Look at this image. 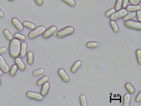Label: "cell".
Returning a JSON list of instances; mask_svg holds the SVG:
<instances>
[{"label":"cell","mask_w":141,"mask_h":106,"mask_svg":"<svg viewBox=\"0 0 141 106\" xmlns=\"http://www.w3.org/2000/svg\"><path fill=\"white\" fill-rule=\"evenodd\" d=\"M21 42L19 39H13L9 43V53L11 58L15 59L19 57L20 55V50H21Z\"/></svg>","instance_id":"obj_1"},{"label":"cell","mask_w":141,"mask_h":106,"mask_svg":"<svg viewBox=\"0 0 141 106\" xmlns=\"http://www.w3.org/2000/svg\"><path fill=\"white\" fill-rule=\"evenodd\" d=\"M74 27L71 26H69L66 27V28H64L60 30L56 34V36L59 39H62V38H64L66 36H69V35H71L74 33Z\"/></svg>","instance_id":"obj_2"},{"label":"cell","mask_w":141,"mask_h":106,"mask_svg":"<svg viewBox=\"0 0 141 106\" xmlns=\"http://www.w3.org/2000/svg\"><path fill=\"white\" fill-rule=\"evenodd\" d=\"M45 30H46V29H45V26H38V27L35 28V29L32 30V31L29 33V35H28L29 39H35V38L38 37V36H39L40 35L43 34V33L45 32Z\"/></svg>","instance_id":"obj_3"},{"label":"cell","mask_w":141,"mask_h":106,"mask_svg":"<svg viewBox=\"0 0 141 106\" xmlns=\"http://www.w3.org/2000/svg\"><path fill=\"white\" fill-rule=\"evenodd\" d=\"M124 26L127 28L131 29L137 30V31L141 30V23L139 21H132V20L124 21Z\"/></svg>","instance_id":"obj_4"},{"label":"cell","mask_w":141,"mask_h":106,"mask_svg":"<svg viewBox=\"0 0 141 106\" xmlns=\"http://www.w3.org/2000/svg\"><path fill=\"white\" fill-rule=\"evenodd\" d=\"M128 13V11L126 10V9H121L120 10L117 11V12H115L113 15L109 17V19L111 21H117V20H119L120 19L124 17Z\"/></svg>","instance_id":"obj_5"},{"label":"cell","mask_w":141,"mask_h":106,"mask_svg":"<svg viewBox=\"0 0 141 106\" xmlns=\"http://www.w3.org/2000/svg\"><path fill=\"white\" fill-rule=\"evenodd\" d=\"M26 96L29 99H32L36 101H42L44 98V96H42L41 94H38V93L33 92H27Z\"/></svg>","instance_id":"obj_6"},{"label":"cell","mask_w":141,"mask_h":106,"mask_svg":"<svg viewBox=\"0 0 141 106\" xmlns=\"http://www.w3.org/2000/svg\"><path fill=\"white\" fill-rule=\"evenodd\" d=\"M56 31H57L56 26H50V28L48 29L47 30H45V31L43 33V34H42V37H43L44 39H48L50 36H52Z\"/></svg>","instance_id":"obj_7"},{"label":"cell","mask_w":141,"mask_h":106,"mask_svg":"<svg viewBox=\"0 0 141 106\" xmlns=\"http://www.w3.org/2000/svg\"><path fill=\"white\" fill-rule=\"evenodd\" d=\"M58 74L59 76L60 77V78H61L62 80L64 82L67 83L70 81V76L68 75V74L66 72V71H65L64 69H58Z\"/></svg>","instance_id":"obj_8"},{"label":"cell","mask_w":141,"mask_h":106,"mask_svg":"<svg viewBox=\"0 0 141 106\" xmlns=\"http://www.w3.org/2000/svg\"><path fill=\"white\" fill-rule=\"evenodd\" d=\"M0 69L3 72V73H7L9 71V68L7 64L6 63V60L0 55Z\"/></svg>","instance_id":"obj_9"},{"label":"cell","mask_w":141,"mask_h":106,"mask_svg":"<svg viewBox=\"0 0 141 106\" xmlns=\"http://www.w3.org/2000/svg\"><path fill=\"white\" fill-rule=\"evenodd\" d=\"M11 23H12L13 25L19 31H23L24 26L23 25V24L20 22L18 19L15 18V17H13V18H12V19H11Z\"/></svg>","instance_id":"obj_10"},{"label":"cell","mask_w":141,"mask_h":106,"mask_svg":"<svg viewBox=\"0 0 141 106\" xmlns=\"http://www.w3.org/2000/svg\"><path fill=\"white\" fill-rule=\"evenodd\" d=\"M15 64L17 65V68L20 71H24L26 68V66H25V63L23 62L21 59L19 57H17L15 59Z\"/></svg>","instance_id":"obj_11"},{"label":"cell","mask_w":141,"mask_h":106,"mask_svg":"<svg viewBox=\"0 0 141 106\" xmlns=\"http://www.w3.org/2000/svg\"><path fill=\"white\" fill-rule=\"evenodd\" d=\"M82 64V61H80V60H77V61H75V62H74V64L72 65V66L71 67V69H70L71 72L75 74V73L78 70V69L81 67Z\"/></svg>","instance_id":"obj_12"},{"label":"cell","mask_w":141,"mask_h":106,"mask_svg":"<svg viewBox=\"0 0 141 106\" xmlns=\"http://www.w3.org/2000/svg\"><path fill=\"white\" fill-rule=\"evenodd\" d=\"M49 89H50V84L48 82H45V84L42 85V88L41 90V94L42 96H46L47 95Z\"/></svg>","instance_id":"obj_13"},{"label":"cell","mask_w":141,"mask_h":106,"mask_svg":"<svg viewBox=\"0 0 141 106\" xmlns=\"http://www.w3.org/2000/svg\"><path fill=\"white\" fill-rule=\"evenodd\" d=\"M27 45L26 43H23L21 45V50H20V56L21 58H25L27 55Z\"/></svg>","instance_id":"obj_14"},{"label":"cell","mask_w":141,"mask_h":106,"mask_svg":"<svg viewBox=\"0 0 141 106\" xmlns=\"http://www.w3.org/2000/svg\"><path fill=\"white\" fill-rule=\"evenodd\" d=\"M128 12H137L138 10H140V6H138V5H131V6H128L126 8Z\"/></svg>","instance_id":"obj_15"},{"label":"cell","mask_w":141,"mask_h":106,"mask_svg":"<svg viewBox=\"0 0 141 106\" xmlns=\"http://www.w3.org/2000/svg\"><path fill=\"white\" fill-rule=\"evenodd\" d=\"M131 94H126L124 96V98H123V106H129L131 103Z\"/></svg>","instance_id":"obj_16"},{"label":"cell","mask_w":141,"mask_h":106,"mask_svg":"<svg viewBox=\"0 0 141 106\" xmlns=\"http://www.w3.org/2000/svg\"><path fill=\"white\" fill-rule=\"evenodd\" d=\"M27 63L29 65H32L34 62V55L32 51H29L27 53Z\"/></svg>","instance_id":"obj_17"},{"label":"cell","mask_w":141,"mask_h":106,"mask_svg":"<svg viewBox=\"0 0 141 106\" xmlns=\"http://www.w3.org/2000/svg\"><path fill=\"white\" fill-rule=\"evenodd\" d=\"M124 87H125V89L128 91L129 94H134V92H135V89H134V88L133 87V86L132 85L131 83H127L124 85Z\"/></svg>","instance_id":"obj_18"},{"label":"cell","mask_w":141,"mask_h":106,"mask_svg":"<svg viewBox=\"0 0 141 106\" xmlns=\"http://www.w3.org/2000/svg\"><path fill=\"white\" fill-rule=\"evenodd\" d=\"M48 77L47 76H43L42 78H40L37 82H36V85L39 86H42L45 82L48 81Z\"/></svg>","instance_id":"obj_19"},{"label":"cell","mask_w":141,"mask_h":106,"mask_svg":"<svg viewBox=\"0 0 141 106\" xmlns=\"http://www.w3.org/2000/svg\"><path fill=\"white\" fill-rule=\"evenodd\" d=\"M17 70H18V68H17V65L16 64H13V65L11 66V69L9 70V76L11 77H13L15 76L16 73H17Z\"/></svg>","instance_id":"obj_20"},{"label":"cell","mask_w":141,"mask_h":106,"mask_svg":"<svg viewBox=\"0 0 141 106\" xmlns=\"http://www.w3.org/2000/svg\"><path fill=\"white\" fill-rule=\"evenodd\" d=\"M136 17V12H130V13H127L124 17H123V21H129V20H131L132 19H133L134 17Z\"/></svg>","instance_id":"obj_21"},{"label":"cell","mask_w":141,"mask_h":106,"mask_svg":"<svg viewBox=\"0 0 141 106\" xmlns=\"http://www.w3.org/2000/svg\"><path fill=\"white\" fill-rule=\"evenodd\" d=\"M109 23H110L112 29H113V31H114L115 33H118L119 31V26H118L117 24L116 23V22L115 21H111V20L110 22H109Z\"/></svg>","instance_id":"obj_22"},{"label":"cell","mask_w":141,"mask_h":106,"mask_svg":"<svg viewBox=\"0 0 141 106\" xmlns=\"http://www.w3.org/2000/svg\"><path fill=\"white\" fill-rule=\"evenodd\" d=\"M23 25L24 26H25V27H27V29H29L31 30H33L36 28V26H35V24L29 22V21H24Z\"/></svg>","instance_id":"obj_23"},{"label":"cell","mask_w":141,"mask_h":106,"mask_svg":"<svg viewBox=\"0 0 141 106\" xmlns=\"http://www.w3.org/2000/svg\"><path fill=\"white\" fill-rule=\"evenodd\" d=\"M80 104L82 106H87L88 105V103L86 101V98L84 94H82L80 96Z\"/></svg>","instance_id":"obj_24"},{"label":"cell","mask_w":141,"mask_h":106,"mask_svg":"<svg viewBox=\"0 0 141 106\" xmlns=\"http://www.w3.org/2000/svg\"><path fill=\"white\" fill-rule=\"evenodd\" d=\"M62 2H63L64 3H65L68 6L72 7H75V4H76L75 0H62Z\"/></svg>","instance_id":"obj_25"},{"label":"cell","mask_w":141,"mask_h":106,"mask_svg":"<svg viewBox=\"0 0 141 106\" xmlns=\"http://www.w3.org/2000/svg\"><path fill=\"white\" fill-rule=\"evenodd\" d=\"M3 35H5V36H6V37L7 38V40H9V41H11V40H12V39H13V38L12 35H11V34L10 33V32L7 29L3 30Z\"/></svg>","instance_id":"obj_26"},{"label":"cell","mask_w":141,"mask_h":106,"mask_svg":"<svg viewBox=\"0 0 141 106\" xmlns=\"http://www.w3.org/2000/svg\"><path fill=\"white\" fill-rule=\"evenodd\" d=\"M122 3H123V0H116V3L115 5V11H119L121 9L122 7Z\"/></svg>","instance_id":"obj_27"},{"label":"cell","mask_w":141,"mask_h":106,"mask_svg":"<svg viewBox=\"0 0 141 106\" xmlns=\"http://www.w3.org/2000/svg\"><path fill=\"white\" fill-rule=\"evenodd\" d=\"M44 72H45V70L42 68H40L32 72V75H33V76L36 77L38 76L41 75V74H43Z\"/></svg>","instance_id":"obj_28"},{"label":"cell","mask_w":141,"mask_h":106,"mask_svg":"<svg viewBox=\"0 0 141 106\" xmlns=\"http://www.w3.org/2000/svg\"><path fill=\"white\" fill-rule=\"evenodd\" d=\"M86 46L89 49H95L98 46V43L96 42H89L86 44Z\"/></svg>","instance_id":"obj_29"},{"label":"cell","mask_w":141,"mask_h":106,"mask_svg":"<svg viewBox=\"0 0 141 106\" xmlns=\"http://www.w3.org/2000/svg\"><path fill=\"white\" fill-rule=\"evenodd\" d=\"M136 57H137V62H138V64L140 65L141 64V50L138 49L136 50Z\"/></svg>","instance_id":"obj_30"},{"label":"cell","mask_w":141,"mask_h":106,"mask_svg":"<svg viewBox=\"0 0 141 106\" xmlns=\"http://www.w3.org/2000/svg\"><path fill=\"white\" fill-rule=\"evenodd\" d=\"M14 36L15 39H19V41H25L26 40V36L19 33H15Z\"/></svg>","instance_id":"obj_31"},{"label":"cell","mask_w":141,"mask_h":106,"mask_svg":"<svg viewBox=\"0 0 141 106\" xmlns=\"http://www.w3.org/2000/svg\"><path fill=\"white\" fill-rule=\"evenodd\" d=\"M115 12V9H111L110 10H108V11H106V13H105V16L107 17H109L111 15H113Z\"/></svg>","instance_id":"obj_32"},{"label":"cell","mask_w":141,"mask_h":106,"mask_svg":"<svg viewBox=\"0 0 141 106\" xmlns=\"http://www.w3.org/2000/svg\"><path fill=\"white\" fill-rule=\"evenodd\" d=\"M140 1L141 0H129V3L131 5H134V6L139 4L140 3Z\"/></svg>","instance_id":"obj_33"},{"label":"cell","mask_w":141,"mask_h":106,"mask_svg":"<svg viewBox=\"0 0 141 106\" xmlns=\"http://www.w3.org/2000/svg\"><path fill=\"white\" fill-rule=\"evenodd\" d=\"M129 0H123V3H122V7L123 9H126L127 7L129 5Z\"/></svg>","instance_id":"obj_34"},{"label":"cell","mask_w":141,"mask_h":106,"mask_svg":"<svg viewBox=\"0 0 141 106\" xmlns=\"http://www.w3.org/2000/svg\"><path fill=\"white\" fill-rule=\"evenodd\" d=\"M136 16H137L138 21L140 22L141 21V11H140V10H138V11H137V12H136Z\"/></svg>","instance_id":"obj_35"},{"label":"cell","mask_w":141,"mask_h":106,"mask_svg":"<svg viewBox=\"0 0 141 106\" xmlns=\"http://www.w3.org/2000/svg\"><path fill=\"white\" fill-rule=\"evenodd\" d=\"M36 6H42L43 4V0H34Z\"/></svg>","instance_id":"obj_36"},{"label":"cell","mask_w":141,"mask_h":106,"mask_svg":"<svg viewBox=\"0 0 141 106\" xmlns=\"http://www.w3.org/2000/svg\"><path fill=\"white\" fill-rule=\"evenodd\" d=\"M135 100H136V102H137V103H139V102H140V101H141V92H139V93L138 94L137 96L136 97Z\"/></svg>","instance_id":"obj_37"},{"label":"cell","mask_w":141,"mask_h":106,"mask_svg":"<svg viewBox=\"0 0 141 106\" xmlns=\"http://www.w3.org/2000/svg\"><path fill=\"white\" fill-rule=\"evenodd\" d=\"M7 50V48H6V47L0 48V55H2V54H3V53L6 52Z\"/></svg>","instance_id":"obj_38"},{"label":"cell","mask_w":141,"mask_h":106,"mask_svg":"<svg viewBox=\"0 0 141 106\" xmlns=\"http://www.w3.org/2000/svg\"><path fill=\"white\" fill-rule=\"evenodd\" d=\"M3 17H4V13H3V11L0 9V18H3Z\"/></svg>","instance_id":"obj_39"},{"label":"cell","mask_w":141,"mask_h":106,"mask_svg":"<svg viewBox=\"0 0 141 106\" xmlns=\"http://www.w3.org/2000/svg\"><path fill=\"white\" fill-rule=\"evenodd\" d=\"M3 74V72L0 69V76H2Z\"/></svg>","instance_id":"obj_40"},{"label":"cell","mask_w":141,"mask_h":106,"mask_svg":"<svg viewBox=\"0 0 141 106\" xmlns=\"http://www.w3.org/2000/svg\"><path fill=\"white\" fill-rule=\"evenodd\" d=\"M9 2H13V1H14V0H7Z\"/></svg>","instance_id":"obj_41"},{"label":"cell","mask_w":141,"mask_h":106,"mask_svg":"<svg viewBox=\"0 0 141 106\" xmlns=\"http://www.w3.org/2000/svg\"><path fill=\"white\" fill-rule=\"evenodd\" d=\"M2 84V80H1V79H0V85Z\"/></svg>","instance_id":"obj_42"}]
</instances>
